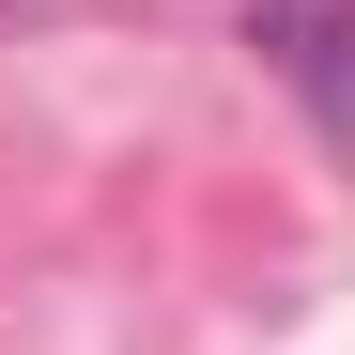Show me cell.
<instances>
[{"label": "cell", "mask_w": 355, "mask_h": 355, "mask_svg": "<svg viewBox=\"0 0 355 355\" xmlns=\"http://www.w3.org/2000/svg\"><path fill=\"white\" fill-rule=\"evenodd\" d=\"M248 46L309 93V124H355V0H248Z\"/></svg>", "instance_id": "cell-1"}]
</instances>
